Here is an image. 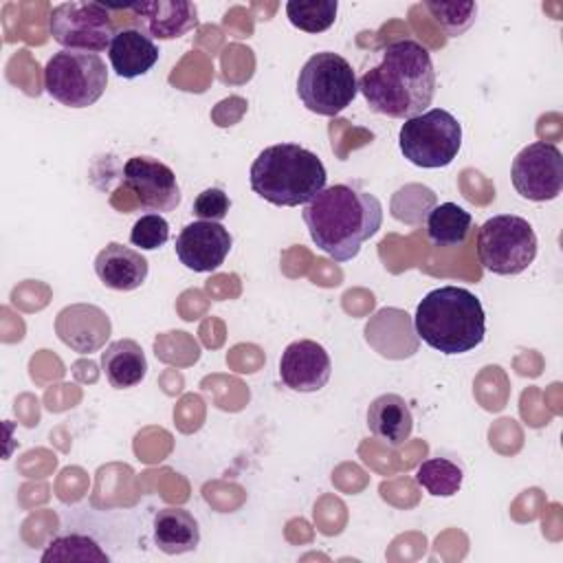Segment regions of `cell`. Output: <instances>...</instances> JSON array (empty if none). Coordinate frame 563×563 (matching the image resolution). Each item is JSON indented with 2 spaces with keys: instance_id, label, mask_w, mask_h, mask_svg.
<instances>
[{
  "instance_id": "d6986e66",
  "label": "cell",
  "mask_w": 563,
  "mask_h": 563,
  "mask_svg": "<svg viewBox=\"0 0 563 563\" xmlns=\"http://www.w3.org/2000/svg\"><path fill=\"white\" fill-rule=\"evenodd\" d=\"M101 369L114 389H130L147 374V358L134 339H117L101 352Z\"/></svg>"
},
{
  "instance_id": "7402d4cb",
  "label": "cell",
  "mask_w": 563,
  "mask_h": 563,
  "mask_svg": "<svg viewBox=\"0 0 563 563\" xmlns=\"http://www.w3.org/2000/svg\"><path fill=\"white\" fill-rule=\"evenodd\" d=\"M462 468L446 457L424 460L416 471V482L433 497H453L462 488Z\"/></svg>"
},
{
  "instance_id": "2e32d148",
  "label": "cell",
  "mask_w": 563,
  "mask_h": 563,
  "mask_svg": "<svg viewBox=\"0 0 563 563\" xmlns=\"http://www.w3.org/2000/svg\"><path fill=\"white\" fill-rule=\"evenodd\" d=\"M95 273L106 288L112 290H136L147 279V260L119 242H108L95 257Z\"/></svg>"
},
{
  "instance_id": "9c48e42d",
  "label": "cell",
  "mask_w": 563,
  "mask_h": 563,
  "mask_svg": "<svg viewBox=\"0 0 563 563\" xmlns=\"http://www.w3.org/2000/svg\"><path fill=\"white\" fill-rule=\"evenodd\" d=\"M48 31L53 40L66 51L101 53L110 48L114 31V20L108 7L99 2H62L53 7L48 15Z\"/></svg>"
},
{
  "instance_id": "6da1fadb",
  "label": "cell",
  "mask_w": 563,
  "mask_h": 563,
  "mask_svg": "<svg viewBox=\"0 0 563 563\" xmlns=\"http://www.w3.org/2000/svg\"><path fill=\"white\" fill-rule=\"evenodd\" d=\"M367 106L389 119L422 114L435 95L431 53L416 40H394L380 51V62L358 79Z\"/></svg>"
},
{
  "instance_id": "5bb4252c",
  "label": "cell",
  "mask_w": 563,
  "mask_h": 563,
  "mask_svg": "<svg viewBox=\"0 0 563 563\" xmlns=\"http://www.w3.org/2000/svg\"><path fill=\"white\" fill-rule=\"evenodd\" d=\"M134 29L152 40H176L198 29V7L189 0H147L125 7Z\"/></svg>"
},
{
  "instance_id": "ffe728a7",
  "label": "cell",
  "mask_w": 563,
  "mask_h": 563,
  "mask_svg": "<svg viewBox=\"0 0 563 563\" xmlns=\"http://www.w3.org/2000/svg\"><path fill=\"white\" fill-rule=\"evenodd\" d=\"M154 543L165 554H185L198 548L200 526L187 508H163L154 515Z\"/></svg>"
},
{
  "instance_id": "ac0fdd59",
  "label": "cell",
  "mask_w": 563,
  "mask_h": 563,
  "mask_svg": "<svg viewBox=\"0 0 563 563\" xmlns=\"http://www.w3.org/2000/svg\"><path fill=\"white\" fill-rule=\"evenodd\" d=\"M367 427L378 440L400 446L413 431V416L407 400L398 394H380L367 407Z\"/></svg>"
},
{
  "instance_id": "9a60e30c",
  "label": "cell",
  "mask_w": 563,
  "mask_h": 563,
  "mask_svg": "<svg viewBox=\"0 0 563 563\" xmlns=\"http://www.w3.org/2000/svg\"><path fill=\"white\" fill-rule=\"evenodd\" d=\"M110 317L92 303H70L59 310L55 332L64 345L77 354H92L101 350L110 336Z\"/></svg>"
},
{
  "instance_id": "8992f818",
  "label": "cell",
  "mask_w": 563,
  "mask_h": 563,
  "mask_svg": "<svg viewBox=\"0 0 563 563\" xmlns=\"http://www.w3.org/2000/svg\"><path fill=\"white\" fill-rule=\"evenodd\" d=\"M537 233L532 224L515 213L488 218L477 231L479 264L495 275H519L537 257Z\"/></svg>"
},
{
  "instance_id": "5b68a950",
  "label": "cell",
  "mask_w": 563,
  "mask_h": 563,
  "mask_svg": "<svg viewBox=\"0 0 563 563\" xmlns=\"http://www.w3.org/2000/svg\"><path fill=\"white\" fill-rule=\"evenodd\" d=\"M358 92V79L345 57L332 51L314 53L306 59L297 77V95L301 103L323 117L345 110Z\"/></svg>"
},
{
  "instance_id": "603a6c76",
  "label": "cell",
  "mask_w": 563,
  "mask_h": 563,
  "mask_svg": "<svg viewBox=\"0 0 563 563\" xmlns=\"http://www.w3.org/2000/svg\"><path fill=\"white\" fill-rule=\"evenodd\" d=\"M336 0H290L286 4V15L292 26L306 33H323L336 20Z\"/></svg>"
},
{
  "instance_id": "8fae6325",
  "label": "cell",
  "mask_w": 563,
  "mask_h": 563,
  "mask_svg": "<svg viewBox=\"0 0 563 563\" xmlns=\"http://www.w3.org/2000/svg\"><path fill=\"white\" fill-rule=\"evenodd\" d=\"M123 187L136 196L145 211H174L180 202L176 174L169 165L150 156H132L125 161Z\"/></svg>"
},
{
  "instance_id": "e0dca14e",
  "label": "cell",
  "mask_w": 563,
  "mask_h": 563,
  "mask_svg": "<svg viewBox=\"0 0 563 563\" xmlns=\"http://www.w3.org/2000/svg\"><path fill=\"white\" fill-rule=\"evenodd\" d=\"M158 53L156 42L134 26L119 29L108 48L112 70L123 79L145 75L158 62Z\"/></svg>"
},
{
  "instance_id": "52a82bcc",
  "label": "cell",
  "mask_w": 563,
  "mask_h": 563,
  "mask_svg": "<svg viewBox=\"0 0 563 563\" xmlns=\"http://www.w3.org/2000/svg\"><path fill=\"white\" fill-rule=\"evenodd\" d=\"M398 145L402 156L418 167H446L462 147V125L449 110L431 108L402 123Z\"/></svg>"
},
{
  "instance_id": "30bf717a",
  "label": "cell",
  "mask_w": 563,
  "mask_h": 563,
  "mask_svg": "<svg viewBox=\"0 0 563 563\" xmlns=\"http://www.w3.org/2000/svg\"><path fill=\"white\" fill-rule=\"evenodd\" d=\"M510 180L517 194L532 202L559 198L563 189V154L552 143H530L512 161Z\"/></svg>"
},
{
  "instance_id": "83f0119b",
  "label": "cell",
  "mask_w": 563,
  "mask_h": 563,
  "mask_svg": "<svg viewBox=\"0 0 563 563\" xmlns=\"http://www.w3.org/2000/svg\"><path fill=\"white\" fill-rule=\"evenodd\" d=\"M231 209V200L229 196L220 189V187H209L205 191H200L194 200L191 213L198 220H209V222H220L222 218H227Z\"/></svg>"
},
{
  "instance_id": "277c9868",
  "label": "cell",
  "mask_w": 563,
  "mask_h": 563,
  "mask_svg": "<svg viewBox=\"0 0 563 563\" xmlns=\"http://www.w3.org/2000/svg\"><path fill=\"white\" fill-rule=\"evenodd\" d=\"M249 176L251 189L277 207H306L325 189L328 180L321 158L297 143L264 147Z\"/></svg>"
},
{
  "instance_id": "4fadbf2b",
  "label": "cell",
  "mask_w": 563,
  "mask_h": 563,
  "mask_svg": "<svg viewBox=\"0 0 563 563\" xmlns=\"http://www.w3.org/2000/svg\"><path fill=\"white\" fill-rule=\"evenodd\" d=\"M332 376V361L325 347L312 339H299L286 345L279 358L282 383L301 394L319 391Z\"/></svg>"
},
{
  "instance_id": "44dd1931",
  "label": "cell",
  "mask_w": 563,
  "mask_h": 563,
  "mask_svg": "<svg viewBox=\"0 0 563 563\" xmlns=\"http://www.w3.org/2000/svg\"><path fill=\"white\" fill-rule=\"evenodd\" d=\"M473 231V216L455 205L442 202L427 213V238L433 246L455 249L466 242Z\"/></svg>"
},
{
  "instance_id": "d4e9b609",
  "label": "cell",
  "mask_w": 563,
  "mask_h": 563,
  "mask_svg": "<svg viewBox=\"0 0 563 563\" xmlns=\"http://www.w3.org/2000/svg\"><path fill=\"white\" fill-rule=\"evenodd\" d=\"M424 7L449 37L462 35L475 22V15H477V2L473 0H464V2L429 0L424 2Z\"/></svg>"
},
{
  "instance_id": "7c38bea8",
  "label": "cell",
  "mask_w": 563,
  "mask_h": 563,
  "mask_svg": "<svg viewBox=\"0 0 563 563\" xmlns=\"http://www.w3.org/2000/svg\"><path fill=\"white\" fill-rule=\"evenodd\" d=\"M233 246L229 229L220 222L196 220L180 229L176 238V255L180 264L194 273H211L220 268Z\"/></svg>"
},
{
  "instance_id": "3957f363",
  "label": "cell",
  "mask_w": 563,
  "mask_h": 563,
  "mask_svg": "<svg viewBox=\"0 0 563 563\" xmlns=\"http://www.w3.org/2000/svg\"><path fill=\"white\" fill-rule=\"evenodd\" d=\"M418 339L453 356L477 347L486 334L482 301L462 286H440L422 297L413 314Z\"/></svg>"
},
{
  "instance_id": "4316f807",
  "label": "cell",
  "mask_w": 563,
  "mask_h": 563,
  "mask_svg": "<svg viewBox=\"0 0 563 563\" xmlns=\"http://www.w3.org/2000/svg\"><path fill=\"white\" fill-rule=\"evenodd\" d=\"M167 240H169V222L161 213L141 216L130 231V242L143 251L161 249Z\"/></svg>"
},
{
  "instance_id": "cb8c5ba5",
  "label": "cell",
  "mask_w": 563,
  "mask_h": 563,
  "mask_svg": "<svg viewBox=\"0 0 563 563\" xmlns=\"http://www.w3.org/2000/svg\"><path fill=\"white\" fill-rule=\"evenodd\" d=\"M51 561H99V563H108L110 556L99 548V543L86 534H66V537H57L53 539L44 554H42V563H51Z\"/></svg>"
},
{
  "instance_id": "ba28073f",
  "label": "cell",
  "mask_w": 563,
  "mask_h": 563,
  "mask_svg": "<svg viewBox=\"0 0 563 563\" xmlns=\"http://www.w3.org/2000/svg\"><path fill=\"white\" fill-rule=\"evenodd\" d=\"M108 86L106 62L97 53L57 51L44 66L46 92L68 108H88L101 99Z\"/></svg>"
},
{
  "instance_id": "7a4b0ae2",
  "label": "cell",
  "mask_w": 563,
  "mask_h": 563,
  "mask_svg": "<svg viewBox=\"0 0 563 563\" xmlns=\"http://www.w3.org/2000/svg\"><path fill=\"white\" fill-rule=\"evenodd\" d=\"M301 216L317 249L334 262H350L380 229L383 205L374 194L339 183L310 200Z\"/></svg>"
},
{
  "instance_id": "484cf974",
  "label": "cell",
  "mask_w": 563,
  "mask_h": 563,
  "mask_svg": "<svg viewBox=\"0 0 563 563\" xmlns=\"http://www.w3.org/2000/svg\"><path fill=\"white\" fill-rule=\"evenodd\" d=\"M435 207V194L422 185L400 187L391 198V213L400 222L418 224Z\"/></svg>"
}]
</instances>
